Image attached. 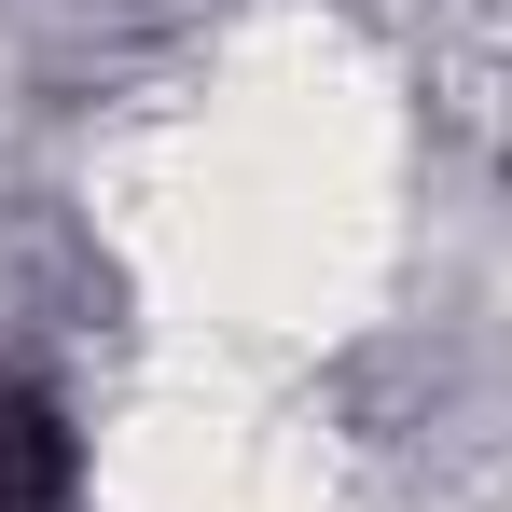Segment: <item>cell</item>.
<instances>
[{"mask_svg":"<svg viewBox=\"0 0 512 512\" xmlns=\"http://www.w3.org/2000/svg\"><path fill=\"white\" fill-rule=\"evenodd\" d=\"M0 512H84V457H70V416L42 388L0 374Z\"/></svg>","mask_w":512,"mask_h":512,"instance_id":"cell-1","label":"cell"}]
</instances>
